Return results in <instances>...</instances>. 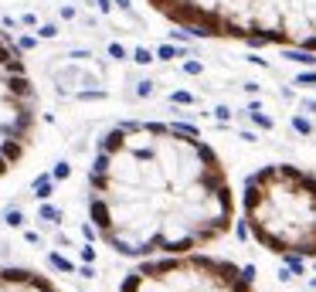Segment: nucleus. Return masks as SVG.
<instances>
[{
  "label": "nucleus",
  "instance_id": "nucleus-19",
  "mask_svg": "<svg viewBox=\"0 0 316 292\" xmlns=\"http://www.w3.org/2000/svg\"><path fill=\"white\" fill-rule=\"evenodd\" d=\"M214 116H218V119H228V116H232V109H228V105H218V109H214Z\"/></svg>",
  "mask_w": 316,
  "mask_h": 292
},
{
  "label": "nucleus",
  "instance_id": "nucleus-11",
  "mask_svg": "<svg viewBox=\"0 0 316 292\" xmlns=\"http://www.w3.org/2000/svg\"><path fill=\"white\" fill-rule=\"evenodd\" d=\"M252 119H255L262 129H272V119H269V116H262V109H255V112H252Z\"/></svg>",
  "mask_w": 316,
  "mask_h": 292
},
{
  "label": "nucleus",
  "instance_id": "nucleus-7",
  "mask_svg": "<svg viewBox=\"0 0 316 292\" xmlns=\"http://www.w3.org/2000/svg\"><path fill=\"white\" fill-rule=\"evenodd\" d=\"M51 184H55V177H38L34 180V194L38 197H51Z\"/></svg>",
  "mask_w": 316,
  "mask_h": 292
},
{
  "label": "nucleus",
  "instance_id": "nucleus-18",
  "mask_svg": "<svg viewBox=\"0 0 316 292\" xmlns=\"http://www.w3.org/2000/svg\"><path fill=\"white\" fill-rule=\"evenodd\" d=\"M160 58H177V48H170V44H163V48H160Z\"/></svg>",
  "mask_w": 316,
  "mask_h": 292
},
{
  "label": "nucleus",
  "instance_id": "nucleus-6",
  "mask_svg": "<svg viewBox=\"0 0 316 292\" xmlns=\"http://www.w3.org/2000/svg\"><path fill=\"white\" fill-rule=\"evenodd\" d=\"M24 149H27V143H21V140H3V143H0V153H3L10 163H17V160L24 156Z\"/></svg>",
  "mask_w": 316,
  "mask_h": 292
},
{
  "label": "nucleus",
  "instance_id": "nucleus-5",
  "mask_svg": "<svg viewBox=\"0 0 316 292\" xmlns=\"http://www.w3.org/2000/svg\"><path fill=\"white\" fill-rule=\"evenodd\" d=\"M0 292H62L51 279L31 272V269H0Z\"/></svg>",
  "mask_w": 316,
  "mask_h": 292
},
{
  "label": "nucleus",
  "instance_id": "nucleus-13",
  "mask_svg": "<svg viewBox=\"0 0 316 292\" xmlns=\"http://www.w3.org/2000/svg\"><path fill=\"white\" fill-rule=\"evenodd\" d=\"M170 102H177V105H190L194 99H190L187 92H173V95H170Z\"/></svg>",
  "mask_w": 316,
  "mask_h": 292
},
{
  "label": "nucleus",
  "instance_id": "nucleus-16",
  "mask_svg": "<svg viewBox=\"0 0 316 292\" xmlns=\"http://www.w3.org/2000/svg\"><path fill=\"white\" fill-rule=\"evenodd\" d=\"M296 82H299V85H316V72H303Z\"/></svg>",
  "mask_w": 316,
  "mask_h": 292
},
{
  "label": "nucleus",
  "instance_id": "nucleus-12",
  "mask_svg": "<svg viewBox=\"0 0 316 292\" xmlns=\"http://www.w3.org/2000/svg\"><path fill=\"white\" fill-rule=\"evenodd\" d=\"M7 224H10V228H21V224H24V214H21V211H7Z\"/></svg>",
  "mask_w": 316,
  "mask_h": 292
},
{
  "label": "nucleus",
  "instance_id": "nucleus-14",
  "mask_svg": "<svg viewBox=\"0 0 316 292\" xmlns=\"http://www.w3.org/2000/svg\"><path fill=\"white\" fill-rule=\"evenodd\" d=\"M68 173H72V167H68V163H58V167H55V173H51V177H55V180H65V177H68Z\"/></svg>",
  "mask_w": 316,
  "mask_h": 292
},
{
  "label": "nucleus",
  "instance_id": "nucleus-1",
  "mask_svg": "<svg viewBox=\"0 0 316 292\" xmlns=\"http://www.w3.org/2000/svg\"><path fill=\"white\" fill-rule=\"evenodd\" d=\"M88 218L129 258L187 255L235 231L225 160L187 123H123L99 140Z\"/></svg>",
  "mask_w": 316,
  "mask_h": 292
},
{
  "label": "nucleus",
  "instance_id": "nucleus-8",
  "mask_svg": "<svg viewBox=\"0 0 316 292\" xmlns=\"http://www.w3.org/2000/svg\"><path fill=\"white\" fill-rule=\"evenodd\" d=\"M293 129H296V133H303V136H313V133H316V126L310 123V119H303V116H293Z\"/></svg>",
  "mask_w": 316,
  "mask_h": 292
},
{
  "label": "nucleus",
  "instance_id": "nucleus-4",
  "mask_svg": "<svg viewBox=\"0 0 316 292\" xmlns=\"http://www.w3.org/2000/svg\"><path fill=\"white\" fill-rule=\"evenodd\" d=\"M119 292H258L255 265H238L221 255H167L140 262Z\"/></svg>",
  "mask_w": 316,
  "mask_h": 292
},
{
  "label": "nucleus",
  "instance_id": "nucleus-20",
  "mask_svg": "<svg viewBox=\"0 0 316 292\" xmlns=\"http://www.w3.org/2000/svg\"><path fill=\"white\" fill-rule=\"evenodd\" d=\"M10 167H14V163H10V160H7V156H3V153H0V177H3V173H7V170H10Z\"/></svg>",
  "mask_w": 316,
  "mask_h": 292
},
{
  "label": "nucleus",
  "instance_id": "nucleus-9",
  "mask_svg": "<svg viewBox=\"0 0 316 292\" xmlns=\"http://www.w3.org/2000/svg\"><path fill=\"white\" fill-rule=\"evenodd\" d=\"M48 262H51L58 272H75V265H72L68 258H62V255H48Z\"/></svg>",
  "mask_w": 316,
  "mask_h": 292
},
{
  "label": "nucleus",
  "instance_id": "nucleus-2",
  "mask_svg": "<svg viewBox=\"0 0 316 292\" xmlns=\"http://www.w3.org/2000/svg\"><path fill=\"white\" fill-rule=\"evenodd\" d=\"M194 38L316 55V0H147Z\"/></svg>",
  "mask_w": 316,
  "mask_h": 292
},
{
  "label": "nucleus",
  "instance_id": "nucleus-15",
  "mask_svg": "<svg viewBox=\"0 0 316 292\" xmlns=\"http://www.w3.org/2000/svg\"><path fill=\"white\" fill-rule=\"evenodd\" d=\"M136 62H140V65H150V62H153V55H150L147 48H140V51H136Z\"/></svg>",
  "mask_w": 316,
  "mask_h": 292
},
{
  "label": "nucleus",
  "instance_id": "nucleus-3",
  "mask_svg": "<svg viewBox=\"0 0 316 292\" xmlns=\"http://www.w3.org/2000/svg\"><path fill=\"white\" fill-rule=\"evenodd\" d=\"M241 228L275 258L316 262V173L269 163L245 177Z\"/></svg>",
  "mask_w": 316,
  "mask_h": 292
},
{
  "label": "nucleus",
  "instance_id": "nucleus-10",
  "mask_svg": "<svg viewBox=\"0 0 316 292\" xmlns=\"http://www.w3.org/2000/svg\"><path fill=\"white\" fill-rule=\"evenodd\" d=\"M62 218V211H58V208H51V204H44V208H41V221H58Z\"/></svg>",
  "mask_w": 316,
  "mask_h": 292
},
{
  "label": "nucleus",
  "instance_id": "nucleus-17",
  "mask_svg": "<svg viewBox=\"0 0 316 292\" xmlns=\"http://www.w3.org/2000/svg\"><path fill=\"white\" fill-rule=\"evenodd\" d=\"M184 72H187V75H201L204 68H201V62H187V65H184Z\"/></svg>",
  "mask_w": 316,
  "mask_h": 292
}]
</instances>
